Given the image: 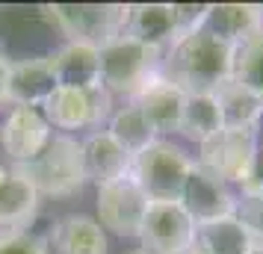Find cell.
Listing matches in <instances>:
<instances>
[{"label":"cell","instance_id":"1","mask_svg":"<svg viewBox=\"0 0 263 254\" xmlns=\"http://www.w3.org/2000/svg\"><path fill=\"white\" fill-rule=\"evenodd\" d=\"M234 56L237 48L201 27L163 50L160 74L186 95H213L234 77Z\"/></svg>","mask_w":263,"mask_h":254},{"label":"cell","instance_id":"2","mask_svg":"<svg viewBox=\"0 0 263 254\" xmlns=\"http://www.w3.org/2000/svg\"><path fill=\"white\" fill-rule=\"evenodd\" d=\"M195 166L210 171L213 178L228 183L231 189L237 186L246 189L249 183L260 178V139L257 130H231L222 127L216 136L198 145L195 154Z\"/></svg>","mask_w":263,"mask_h":254},{"label":"cell","instance_id":"3","mask_svg":"<svg viewBox=\"0 0 263 254\" xmlns=\"http://www.w3.org/2000/svg\"><path fill=\"white\" fill-rule=\"evenodd\" d=\"M15 171H21L33 183L39 198L42 195H48V198L77 195L86 186L80 139H74L71 133H53L36 160H30L24 166H15Z\"/></svg>","mask_w":263,"mask_h":254},{"label":"cell","instance_id":"4","mask_svg":"<svg viewBox=\"0 0 263 254\" xmlns=\"http://www.w3.org/2000/svg\"><path fill=\"white\" fill-rule=\"evenodd\" d=\"M163 53L145 48L130 36H116L107 45H101V86L109 95L133 101L142 92V86L160 74Z\"/></svg>","mask_w":263,"mask_h":254},{"label":"cell","instance_id":"5","mask_svg":"<svg viewBox=\"0 0 263 254\" xmlns=\"http://www.w3.org/2000/svg\"><path fill=\"white\" fill-rule=\"evenodd\" d=\"M195 160L172 139H157L130 160V178L148 201H178Z\"/></svg>","mask_w":263,"mask_h":254},{"label":"cell","instance_id":"6","mask_svg":"<svg viewBox=\"0 0 263 254\" xmlns=\"http://www.w3.org/2000/svg\"><path fill=\"white\" fill-rule=\"evenodd\" d=\"M130 6H109V3H53L45 6L48 21L68 42H86V45H107L109 38L124 33Z\"/></svg>","mask_w":263,"mask_h":254},{"label":"cell","instance_id":"7","mask_svg":"<svg viewBox=\"0 0 263 254\" xmlns=\"http://www.w3.org/2000/svg\"><path fill=\"white\" fill-rule=\"evenodd\" d=\"M42 112L53 130L71 133L83 127H101L112 112V95L104 86H89V89H71V86H57L50 97L42 104Z\"/></svg>","mask_w":263,"mask_h":254},{"label":"cell","instance_id":"8","mask_svg":"<svg viewBox=\"0 0 263 254\" xmlns=\"http://www.w3.org/2000/svg\"><path fill=\"white\" fill-rule=\"evenodd\" d=\"M148 204H151L148 195L139 189V183L130 174L112 183H104V186H98L95 195L98 225L119 233V237H139Z\"/></svg>","mask_w":263,"mask_h":254},{"label":"cell","instance_id":"9","mask_svg":"<svg viewBox=\"0 0 263 254\" xmlns=\"http://www.w3.org/2000/svg\"><path fill=\"white\" fill-rule=\"evenodd\" d=\"M195 222L180 201H151L139 228V245L157 254H178L192 245Z\"/></svg>","mask_w":263,"mask_h":254},{"label":"cell","instance_id":"10","mask_svg":"<svg viewBox=\"0 0 263 254\" xmlns=\"http://www.w3.org/2000/svg\"><path fill=\"white\" fill-rule=\"evenodd\" d=\"M53 136L45 112L36 107H12L0 121V148L15 166L36 160Z\"/></svg>","mask_w":263,"mask_h":254},{"label":"cell","instance_id":"11","mask_svg":"<svg viewBox=\"0 0 263 254\" xmlns=\"http://www.w3.org/2000/svg\"><path fill=\"white\" fill-rule=\"evenodd\" d=\"M178 201L195 225L237 216V189H231L228 183H222L219 178H213L210 171L198 169V166H192Z\"/></svg>","mask_w":263,"mask_h":254},{"label":"cell","instance_id":"12","mask_svg":"<svg viewBox=\"0 0 263 254\" xmlns=\"http://www.w3.org/2000/svg\"><path fill=\"white\" fill-rule=\"evenodd\" d=\"M124 36L136 38L145 48L163 50L172 48L180 38L178 27V9L175 3H136L127 12V24H124Z\"/></svg>","mask_w":263,"mask_h":254},{"label":"cell","instance_id":"13","mask_svg":"<svg viewBox=\"0 0 263 254\" xmlns=\"http://www.w3.org/2000/svg\"><path fill=\"white\" fill-rule=\"evenodd\" d=\"M133 104L145 112L148 124L154 127V133L160 139H166L168 133L180 130V115H183V104H186V92H180L175 83H168L163 74L151 77L142 86V92L133 97Z\"/></svg>","mask_w":263,"mask_h":254},{"label":"cell","instance_id":"14","mask_svg":"<svg viewBox=\"0 0 263 254\" xmlns=\"http://www.w3.org/2000/svg\"><path fill=\"white\" fill-rule=\"evenodd\" d=\"M80 154H83L86 183L92 181L95 186H104V183H112L130 174L133 157L107 130H92L86 139H80Z\"/></svg>","mask_w":263,"mask_h":254},{"label":"cell","instance_id":"15","mask_svg":"<svg viewBox=\"0 0 263 254\" xmlns=\"http://www.w3.org/2000/svg\"><path fill=\"white\" fill-rule=\"evenodd\" d=\"M57 89L50 56H27L9 62V104L12 107H36L50 97Z\"/></svg>","mask_w":263,"mask_h":254},{"label":"cell","instance_id":"16","mask_svg":"<svg viewBox=\"0 0 263 254\" xmlns=\"http://www.w3.org/2000/svg\"><path fill=\"white\" fill-rule=\"evenodd\" d=\"M204 30L228 42L231 48H239L257 33H263L260 3H207Z\"/></svg>","mask_w":263,"mask_h":254},{"label":"cell","instance_id":"17","mask_svg":"<svg viewBox=\"0 0 263 254\" xmlns=\"http://www.w3.org/2000/svg\"><path fill=\"white\" fill-rule=\"evenodd\" d=\"M57 86L89 89L101 86V48L86 42H65L60 50L48 53Z\"/></svg>","mask_w":263,"mask_h":254},{"label":"cell","instance_id":"18","mask_svg":"<svg viewBox=\"0 0 263 254\" xmlns=\"http://www.w3.org/2000/svg\"><path fill=\"white\" fill-rule=\"evenodd\" d=\"M57 254H109V242L98 219L86 213H68L53 225Z\"/></svg>","mask_w":263,"mask_h":254},{"label":"cell","instance_id":"19","mask_svg":"<svg viewBox=\"0 0 263 254\" xmlns=\"http://www.w3.org/2000/svg\"><path fill=\"white\" fill-rule=\"evenodd\" d=\"M39 192L21 171L9 169L0 181V230H24V225L36 216Z\"/></svg>","mask_w":263,"mask_h":254},{"label":"cell","instance_id":"20","mask_svg":"<svg viewBox=\"0 0 263 254\" xmlns=\"http://www.w3.org/2000/svg\"><path fill=\"white\" fill-rule=\"evenodd\" d=\"M251 245L254 240L249 228L237 216L195 225V237H192V248L198 254H249Z\"/></svg>","mask_w":263,"mask_h":254},{"label":"cell","instance_id":"21","mask_svg":"<svg viewBox=\"0 0 263 254\" xmlns=\"http://www.w3.org/2000/svg\"><path fill=\"white\" fill-rule=\"evenodd\" d=\"M216 101L222 109V124L231 130H260L263 121V97L254 95L237 80H228L216 89Z\"/></svg>","mask_w":263,"mask_h":254},{"label":"cell","instance_id":"22","mask_svg":"<svg viewBox=\"0 0 263 254\" xmlns=\"http://www.w3.org/2000/svg\"><path fill=\"white\" fill-rule=\"evenodd\" d=\"M116 142H119L130 157H136L139 151H145V148L151 145V142H157L160 136L154 133V127L148 124V119H145V112L133 101H124L121 107H116L112 112H109L107 119V127H104Z\"/></svg>","mask_w":263,"mask_h":254},{"label":"cell","instance_id":"23","mask_svg":"<svg viewBox=\"0 0 263 254\" xmlns=\"http://www.w3.org/2000/svg\"><path fill=\"white\" fill-rule=\"evenodd\" d=\"M222 127L225 124H222V109H219L216 92L213 95H186L183 115H180V130H178L183 139L201 145L210 136L219 133Z\"/></svg>","mask_w":263,"mask_h":254},{"label":"cell","instance_id":"24","mask_svg":"<svg viewBox=\"0 0 263 254\" xmlns=\"http://www.w3.org/2000/svg\"><path fill=\"white\" fill-rule=\"evenodd\" d=\"M231 80H237L246 89H251L254 95L263 97V33H257L254 38H249L246 45L237 48Z\"/></svg>","mask_w":263,"mask_h":254},{"label":"cell","instance_id":"25","mask_svg":"<svg viewBox=\"0 0 263 254\" xmlns=\"http://www.w3.org/2000/svg\"><path fill=\"white\" fill-rule=\"evenodd\" d=\"M237 219L249 228L251 240L263 242V178L237 192Z\"/></svg>","mask_w":263,"mask_h":254},{"label":"cell","instance_id":"26","mask_svg":"<svg viewBox=\"0 0 263 254\" xmlns=\"http://www.w3.org/2000/svg\"><path fill=\"white\" fill-rule=\"evenodd\" d=\"M0 254H50V248L33 230H0Z\"/></svg>","mask_w":263,"mask_h":254},{"label":"cell","instance_id":"27","mask_svg":"<svg viewBox=\"0 0 263 254\" xmlns=\"http://www.w3.org/2000/svg\"><path fill=\"white\" fill-rule=\"evenodd\" d=\"M9 62L3 53H0V107L9 104Z\"/></svg>","mask_w":263,"mask_h":254},{"label":"cell","instance_id":"28","mask_svg":"<svg viewBox=\"0 0 263 254\" xmlns=\"http://www.w3.org/2000/svg\"><path fill=\"white\" fill-rule=\"evenodd\" d=\"M127 254H157V251H151V248H142V245H139V248H130Z\"/></svg>","mask_w":263,"mask_h":254},{"label":"cell","instance_id":"29","mask_svg":"<svg viewBox=\"0 0 263 254\" xmlns=\"http://www.w3.org/2000/svg\"><path fill=\"white\" fill-rule=\"evenodd\" d=\"M249 254H263V242H254V245H251V251Z\"/></svg>","mask_w":263,"mask_h":254},{"label":"cell","instance_id":"30","mask_svg":"<svg viewBox=\"0 0 263 254\" xmlns=\"http://www.w3.org/2000/svg\"><path fill=\"white\" fill-rule=\"evenodd\" d=\"M6 171H9V169H6V166H3V163H0V181H3V178H6Z\"/></svg>","mask_w":263,"mask_h":254},{"label":"cell","instance_id":"31","mask_svg":"<svg viewBox=\"0 0 263 254\" xmlns=\"http://www.w3.org/2000/svg\"><path fill=\"white\" fill-rule=\"evenodd\" d=\"M178 254H198V251H195V248L190 245V248H183V251H178Z\"/></svg>","mask_w":263,"mask_h":254},{"label":"cell","instance_id":"32","mask_svg":"<svg viewBox=\"0 0 263 254\" xmlns=\"http://www.w3.org/2000/svg\"><path fill=\"white\" fill-rule=\"evenodd\" d=\"M260 178H263V142H260Z\"/></svg>","mask_w":263,"mask_h":254},{"label":"cell","instance_id":"33","mask_svg":"<svg viewBox=\"0 0 263 254\" xmlns=\"http://www.w3.org/2000/svg\"><path fill=\"white\" fill-rule=\"evenodd\" d=\"M260 24H263V3H260Z\"/></svg>","mask_w":263,"mask_h":254}]
</instances>
